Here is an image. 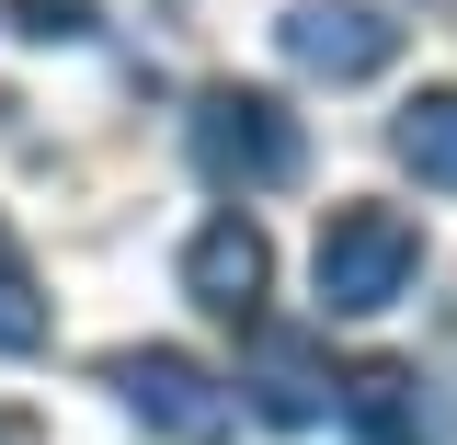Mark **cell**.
<instances>
[{"mask_svg":"<svg viewBox=\"0 0 457 445\" xmlns=\"http://www.w3.org/2000/svg\"><path fill=\"white\" fill-rule=\"evenodd\" d=\"M183 149H195V171L218 183V194H275V183H297V114L275 103V92H252V80H206L195 92V114H183Z\"/></svg>","mask_w":457,"mask_h":445,"instance_id":"obj_1","label":"cell"},{"mask_svg":"<svg viewBox=\"0 0 457 445\" xmlns=\"http://www.w3.org/2000/svg\"><path fill=\"white\" fill-rule=\"evenodd\" d=\"M309 275H320V309H332V320H378V309H400L411 275H423V228L400 218V206H332Z\"/></svg>","mask_w":457,"mask_h":445,"instance_id":"obj_2","label":"cell"},{"mask_svg":"<svg viewBox=\"0 0 457 445\" xmlns=\"http://www.w3.org/2000/svg\"><path fill=\"white\" fill-rule=\"evenodd\" d=\"M104 389L149 423V434H171V445H228L240 434V389H228L218 366H195L183 342H126L104 366Z\"/></svg>","mask_w":457,"mask_h":445,"instance_id":"obj_3","label":"cell"},{"mask_svg":"<svg viewBox=\"0 0 457 445\" xmlns=\"http://www.w3.org/2000/svg\"><path fill=\"white\" fill-rule=\"evenodd\" d=\"M275 46H286V69H309V80H378L400 57V23L378 0H286Z\"/></svg>","mask_w":457,"mask_h":445,"instance_id":"obj_4","label":"cell"},{"mask_svg":"<svg viewBox=\"0 0 457 445\" xmlns=\"http://www.w3.org/2000/svg\"><path fill=\"white\" fill-rule=\"evenodd\" d=\"M343 423H354V445H457L446 389H435L423 366H400V354L343 366Z\"/></svg>","mask_w":457,"mask_h":445,"instance_id":"obj_5","label":"cell"},{"mask_svg":"<svg viewBox=\"0 0 457 445\" xmlns=\"http://www.w3.org/2000/svg\"><path fill=\"white\" fill-rule=\"evenodd\" d=\"M252 411L263 423H286V434H309L320 411H343V377H332V342L297 332V320H252Z\"/></svg>","mask_w":457,"mask_h":445,"instance_id":"obj_6","label":"cell"},{"mask_svg":"<svg viewBox=\"0 0 457 445\" xmlns=\"http://www.w3.org/2000/svg\"><path fill=\"white\" fill-rule=\"evenodd\" d=\"M263 285H275V240L252 218H206L183 240V297L218 309V320H263Z\"/></svg>","mask_w":457,"mask_h":445,"instance_id":"obj_7","label":"cell"},{"mask_svg":"<svg viewBox=\"0 0 457 445\" xmlns=\"http://www.w3.org/2000/svg\"><path fill=\"white\" fill-rule=\"evenodd\" d=\"M389 149L400 171H423V183H457V92H411L389 126Z\"/></svg>","mask_w":457,"mask_h":445,"instance_id":"obj_8","label":"cell"},{"mask_svg":"<svg viewBox=\"0 0 457 445\" xmlns=\"http://www.w3.org/2000/svg\"><path fill=\"white\" fill-rule=\"evenodd\" d=\"M0 354H46V285H35V263H23L12 218H0Z\"/></svg>","mask_w":457,"mask_h":445,"instance_id":"obj_9","label":"cell"},{"mask_svg":"<svg viewBox=\"0 0 457 445\" xmlns=\"http://www.w3.org/2000/svg\"><path fill=\"white\" fill-rule=\"evenodd\" d=\"M0 23L35 35V46H80L92 35V0H0Z\"/></svg>","mask_w":457,"mask_h":445,"instance_id":"obj_10","label":"cell"},{"mask_svg":"<svg viewBox=\"0 0 457 445\" xmlns=\"http://www.w3.org/2000/svg\"><path fill=\"white\" fill-rule=\"evenodd\" d=\"M0 445H46V434H35V423H23V411H0Z\"/></svg>","mask_w":457,"mask_h":445,"instance_id":"obj_11","label":"cell"}]
</instances>
